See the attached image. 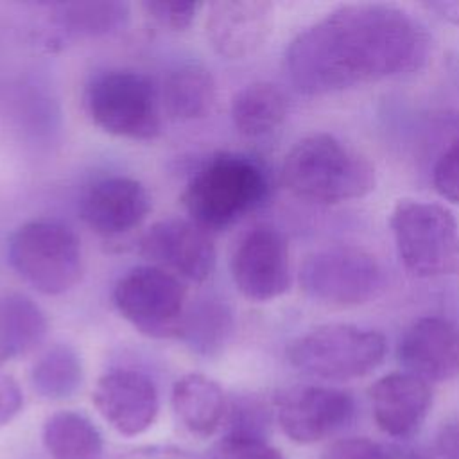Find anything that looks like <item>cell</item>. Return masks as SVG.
Here are the masks:
<instances>
[{"mask_svg": "<svg viewBox=\"0 0 459 459\" xmlns=\"http://www.w3.org/2000/svg\"><path fill=\"white\" fill-rule=\"evenodd\" d=\"M118 314L140 333L152 339L178 337L186 310V292L179 278L156 267L127 271L113 289Z\"/></svg>", "mask_w": 459, "mask_h": 459, "instance_id": "9c48e42d", "label": "cell"}, {"mask_svg": "<svg viewBox=\"0 0 459 459\" xmlns=\"http://www.w3.org/2000/svg\"><path fill=\"white\" fill-rule=\"evenodd\" d=\"M7 260L14 273L47 296L65 294L82 274L81 240L66 224L34 219L9 237Z\"/></svg>", "mask_w": 459, "mask_h": 459, "instance_id": "8992f818", "label": "cell"}, {"mask_svg": "<svg viewBox=\"0 0 459 459\" xmlns=\"http://www.w3.org/2000/svg\"><path fill=\"white\" fill-rule=\"evenodd\" d=\"M321 459H394L393 452L368 437H346L332 443Z\"/></svg>", "mask_w": 459, "mask_h": 459, "instance_id": "f546056e", "label": "cell"}, {"mask_svg": "<svg viewBox=\"0 0 459 459\" xmlns=\"http://www.w3.org/2000/svg\"><path fill=\"white\" fill-rule=\"evenodd\" d=\"M117 459H199V457L176 446L152 445V446H140V448L129 450L118 455Z\"/></svg>", "mask_w": 459, "mask_h": 459, "instance_id": "d6a6232c", "label": "cell"}, {"mask_svg": "<svg viewBox=\"0 0 459 459\" xmlns=\"http://www.w3.org/2000/svg\"><path fill=\"white\" fill-rule=\"evenodd\" d=\"M23 405V393L18 382L0 369V427L9 423Z\"/></svg>", "mask_w": 459, "mask_h": 459, "instance_id": "4dcf8cb0", "label": "cell"}, {"mask_svg": "<svg viewBox=\"0 0 459 459\" xmlns=\"http://www.w3.org/2000/svg\"><path fill=\"white\" fill-rule=\"evenodd\" d=\"M407 459H441V457L434 455V454H429V452H414Z\"/></svg>", "mask_w": 459, "mask_h": 459, "instance_id": "e575fe53", "label": "cell"}, {"mask_svg": "<svg viewBox=\"0 0 459 459\" xmlns=\"http://www.w3.org/2000/svg\"><path fill=\"white\" fill-rule=\"evenodd\" d=\"M170 400L178 420L188 432L208 437L222 427L228 398L213 378L186 373L174 382Z\"/></svg>", "mask_w": 459, "mask_h": 459, "instance_id": "d6986e66", "label": "cell"}, {"mask_svg": "<svg viewBox=\"0 0 459 459\" xmlns=\"http://www.w3.org/2000/svg\"><path fill=\"white\" fill-rule=\"evenodd\" d=\"M235 330V319L224 299L204 296L186 305L178 339L199 357H217L224 351Z\"/></svg>", "mask_w": 459, "mask_h": 459, "instance_id": "44dd1931", "label": "cell"}, {"mask_svg": "<svg viewBox=\"0 0 459 459\" xmlns=\"http://www.w3.org/2000/svg\"><path fill=\"white\" fill-rule=\"evenodd\" d=\"M222 429V436L269 439L271 411L255 394H233L228 398Z\"/></svg>", "mask_w": 459, "mask_h": 459, "instance_id": "484cf974", "label": "cell"}, {"mask_svg": "<svg viewBox=\"0 0 459 459\" xmlns=\"http://www.w3.org/2000/svg\"><path fill=\"white\" fill-rule=\"evenodd\" d=\"M151 212L147 188L127 176H109L91 183L81 197L82 222L102 237H115L138 228Z\"/></svg>", "mask_w": 459, "mask_h": 459, "instance_id": "2e32d148", "label": "cell"}, {"mask_svg": "<svg viewBox=\"0 0 459 459\" xmlns=\"http://www.w3.org/2000/svg\"><path fill=\"white\" fill-rule=\"evenodd\" d=\"M140 255L176 278L195 283L210 278L217 262L212 233L179 217L154 222L140 238Z\"/></svg>", "mask_w": 459, "mask_h": 459, "instance_id": "7c38bea8", "label": "cell"}, {"mask_svg": "<svg viewBox=\"0 0 459 459\" xmlns=\"http://www.w3.org/2000/svg\"><path fill=\"white\" fill-rule=\"evenodd\" d=\"M88 118L104 133L149 142L161 134L160 90L138 72L108 70L90 79L82 93Z\"/></svg>", "mask_w": 459, "mask_h": 459, "instance_id": "5b68a950", "label": "cell"}, {"mask_svg": "<svg viewBox=\"0 0 459 459\" xmlns=\"http://www.w3.org/2000/svg\"><path fill=\"white\" fill-rule=\"evenodd\" d=\"M436 448L441 459H459V409L441 423L436 436Z\"/></svg>", "mask_w": 459, "mask_h": 459, "instance_id": "1f68e13d", "label": "cell"}, {"mask_svg": "<svg viewBox=\"0 0 459 459\" xmlns=\"http://www.w3.org/2000/svg\"><path fill=\"white\" fill-rule=\"evenodd\" d=\"M231 122L238 134L262 138L276 131L289 113V100L281 88L258 81L238 90L231 100Z\"/></svg>", "mask_w": 459, "mask_h": 459, "instance_id": "7402d4cb", "label": "cell"}, {"mask_svg": "<svg viewBox=\"0 0 459 459\" xmlns=\"http://www.w3.org/2000/svg\"><path fill=\"white\" fill-rule=\"evenodd\" d=\"M432 185L443 199L459 204V138L452 140L437 156L432 169Z\"/></svg>", "mask_w": 459, "mask_h": 459, "instance_id": "f1b7e54d", "label": "cell"}, {"mask_svg": "<svg viewBox=\"0 0 459 459\" xmlns=\"http://www.w3.org/2000/svg\"><path fill=\"white\" fill-rule=\"evenodd\" d=\"M430 50L425 25L377 2L344 4L303 29L285 50V74L303 95H328L420 70Z\"/></svg>", "mask_w": 459, "mask_h": 459, "instance_id": "6da1fadb", "label": "cell"}, {"mask_svg": "<svg viewBox=\"0 0 459 459\" xmlns=\"http://www.w3.org/2000/svg\"><path fill=\"white\" fill-rule=\"evenodd\" d=\"M299 287L328 307H357L377 298L385 276L380 262L357 246H330L308 255L299 267Z\"/></svg>", "mask_w": 459, "mask_h": 459, "instance_id": "ba28073f", "label": "cell"}, {"mask_svg": "<svg viewBox=\"0 0 459 459\" xmlns=\"http://www.w3.org/2000/svg\"><path fill=\"white\" fill-rule=\"evenodd\" d=\"M140 7L154 23L169 30L188 29L197 13L204 7L201 2H142Z\"/></svg>", "mask_w": 459, "mask_h": 459, "instance_id": "83f0119b", "label": "cell"}, {"mask_svg": "<svg viewBox=\"0 0 459 459\" xmlns=\"http://www.w3.org/2000/svg\"><path fill=\"white\" fill-rule=\"evenodd\" d=\"M230 271L235 287L251 301L283 296L292 283L290 255L285 237L273 226H256L237 244Z\"/></svg>", "mask_w": 459, "mask_h": 459, "instance_id": "8fae6325", "label": "cell"}, {"mask_svg": "<svg viewBox=\"0 0 459 459\" xmlns=\"http://www.w3.org/2000/svg\"><path fill=\"white\" fill-rule=\"evenodd\" d=\"M276 420L283 434L299 445H310L344 429L355 414L350 393L326 385H292L274 398Z\"/></svg>", "mask_w": 459, "mask_h": 459, "instance_id": "30bf717a", "label": "cell"}, {"mask_svg": "<svg viewBox=\"0 0 459 459\" xmlns=\"http://www.w3.org/2000/svg\"><path fill=\"white\" fill-rule=\"evenodd\" d=\"M41 439L52 459H102L104 455L100 430L75 411L50 414L43 423Z\"/></svg>", "mask_w": 459, "mask_h": 459, "instance_id": "603a6c76", "label": "cell"}, {"mask_svg": "<svg viewBox=\"0 0 459 459\" xmlns=\"http://www.w3.org/2000/svg\"><path fill=\"white\" fill-rule=\"evenodd\" d=\"M369 402L382 432L409 437L425 421L432 405V391L429 382L407 371H393L369 387Z\"/></svg>", "mask_w": 459, "mask_h": 459, "instance_id": "e0dca14e", "label": "cell"}, {"mask_svg": "<svg viewBox=\"0 0 459 459\" xmlns=\"http://www.w3.org/2000/svg\"><path fill=\"white\" fill-rule=\"evenodd\" d=\"M131 9L126 2H65L52 7L54 23L70 36L97 38L124 29Z\"/></svg>", "mask_w": 459, "mask_h": 459, "instance_id": "cb8c5ba5", "label": "cell"}, {"mask_svg": "<svg viewBox=\"0 0 459 459\" xmlns=\"http://www.w3.org/2000/svg\"><path fill=\"white\" fill-rule=\"evenodd\" d=\"M273 22L274 5L267 0H215L206 5L204 32L219 56L237 61L265 45Z\"/></svg>", "mask_w": 459, "mask_h": 459, "instance_id": "5bb4252c", "label": "cell"}, {"mask_svg": "<svg viewBox=\"0 0 459 459\" xmlns=\"http://www.w3.org/2000/svg\"><path fill=\"white\" fill-rule=\"evenodd\" d=\"M217 86L212 72L197 63L185 61L167 72L160 88L163 113L179 122H192L212 113Z\"/></svg>", "mask_w": 459, "mask_h": 459, "instance_id": "ac0fdd59", "label": "cell"}, {"mask_svg": "<svg viewBox=\"0 0 459 459\" xmlns=\"http://www.w3.org/2000/svg\"><path fill=\"white\" fill-rule=\"evenodd\" d=\"M371 161L333 134L314 133L298 140L281 165V183L298 199L335 204L360 199L375 188Z\"/></svg>", "mask_w": 459, "mask_h": 459, "instance_id": "7a4b0ae2", "label": "cell"}, {"mask_svg": "<svg viewBox=\"0 0 459 459\" xmlns=\"http://www.w3.org/2000/svg\"><path fill=\"white\" fill-rule=\"evenodd\" d=\"M387 353L385 337L348 323L316 326L287 346L292 368L323 380H353L377 369Z\"/></svg>", "mask_w": 459, "mask_h": 459, "instance_id": "52a82bcc", "label": "cell"}, {"mask_svg": "<svg viewBox=\"0 0 459 459\" xmlns=\"http://www.w3.org/2000/svg\"><path fill=\"white\" fill-rule=\"evenodd\" d=\"M30 384L45 400H65L82 384V364L70 344H54L38 357L30 369Z\"/></svg>", "mask_w": 459, "mask_h": 459, "instance_id": "d4e9b609", "label": "cell"}, {"mask_svg": "<svg viewBox=\"0 0 459 459\" xmlns=\"http://www.w3.org/2000/svg\"><path fill=\"white\" fill-rule=\"evenodd\" d=\"M99 414L122 436L143 434L156 421L160 394L154 380L136 369L104 373L91 394Z\"/></svg>", "mask_w": 459, "mask_h": 459, "instance_id": "4fadbf2b", "label": "cell"}, {"mask_svg": "<svg viewBox=\"0 0 459 459\" xmlns=\"http://www.w3.org/2000/svg\"><path fill=\"white\" fill-rule=\"evenodd\" d=\"M403 371L425 382H446L459 375V325L441 316L412 321L398 341Z\"/></svg>", "mask_w": 459, "mask_h": 459, "instance_id": "9a60e30c", "label": "cell"}, {"mask_svg": "<svg viewBox=\"0 0 459 459\" xmlns=\"http://www.w3.org/2000/svg\"><path fill=\"white\" fill-rule=\"evenodd\" d=\"M210 459H285L269 439L222 436L212 448Z\"/></svg>", "mask_w": 459, "mask_h": 459, "instance_id": "4316f807", "label": "cell"}, {"mask_svg": "<svg viewBox=\"0 0 459 459\" xmlns=\"http://www.w3.org/2000/svg\"><path fill=\"white\" fill-rule=\"evenodd\" d=\"M429 11L436 13L439 18L452 23H459V2H427L423 4Z\"/></svg>", "mask_w": 459, "mask_h": 459, "instance_id": "836d02e7", "label": "cell"}, {"mask_svg": "<svg viewBox=\"0 0 459 459\" xmlns=\"http://www.w3.org/2000/svg\"><path fill=\"white\" fill-rule=\"evenodd\" d=\"M267 176L255 160L222 152L190 176L181 203L190 221L213 233L256 210L267 195Z\"/></svg>", "mask_w": 459, "mask_h": 459, "instance_id": "3957f363", "label": "cell"}, {"mask_svg": "<svg viewBox=\"0 0 459 459\" xmlns=\"http://www.w3.org/2000/svg\"><path fill=\"white\" fill-rule=\"evenodd\" d=\"M47 330V316L32 298L22 292L0 296V366L34 351Z\"/></svg>", "mask_w": 459, "mask_h": 459, "instance_id": "ffe728a7", "label": "cell"}, {"mask_svg": "<svg viewBox=\"0 0 459 459\" xmlns=\"http://www.w3.org/2000/svg\"><path fill=\"white\" fill-rule=\"evenodd\" d=\"M396 253L416 278L459 273V224L454 213L429 201L400 199L389 217Z\"/></svg>", "mask_w": 459, "mask_h": 459, "instance_id": "277c9868", "label": "cell"}]
</instances>
